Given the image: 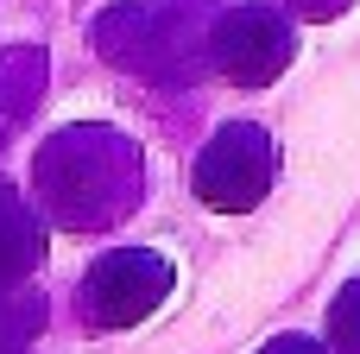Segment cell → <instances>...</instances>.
<instances>
[{"instance_id":"ba28073f","label":"cell","mask_w":360,"mask_h":354,"mask_svg":"<svg viewBox=\"0 0 360 354\" xmlns=\"http://www.w3.org/2000/svg\"><path fill=\"white\" fill-rule=\"evenodd\" d=\"M44 323V304L32 291H0V354H19Z\"/></svg>"},{"instance_id":"30bf717a","label":"cell","mask_w":360,"mask_h":354,"mask_svg":"<svg viewBox=\"0 0 360 354\" xmlns=\"http://www.w3.org/2000/svg\"><path fill=\"white\" fill-rule=\"evenodd\" d=\"M297 19H335V13H348L354 0H285Z\"/></svg>"},{"instance_id":"9c48e42d","label":"cell","mask_w":360,"mask_h":354,"mask_svg":"<svg viewBox=\"0 0 360 354\" xmlns=\"http://www.w3.org/2000/svg\"><path fill=\"white\" fill-rule=\"evenodd\" d=\"M329 348L335 354H360V279L335 291L329 304Z\"/></svg>"},{"instance_id":"52a82bcc","label":"cell","mask_w":360,"mask_h":354,"mask_svg":"<svg viewBox=\"0 0 360 354\" xmlns=\"http://www.w3.org/2000/svg\"><path fill=\"white\" fill-rule=\"evenodd\" d=\"M38 82H44V51H32V44L0 51V146L25 120V108L38 101Z\"/></svg>"},{"instance_id":"7a4b0ae2","label":"cell","mask_w":360,"mask_h":354,"mask_svg":"<svg viewBox=\"0 0 360 354\" xmlns=\"http://www.w3.org/2000/svg\"><path fill=\"white\" fill-rule=\"evenodd\" d=\"M209 25L202 0H133V6H108L95 13L89 38L108 63H120L127 76L146 82H196L202 57H209Z\"/></svg>"},{"instance_id":"277c9868","label":"cell","mask_w":360,"mask_h":354,"mask_svg":"<svg viewBox=\"0 0 360 354\" xmlns=\"http://www.w3.org/2000/svg\"><path fill=\"white\" fill-rule=\"evenodd\" d=\"M272 184H278V146H272V133H266L259 120H228V127L202 146V158H196V171H190V190H196L209 209H221V215L259 209V203L272 196Z\"/></svg>"},{"instance_id":"8fae6325","label":"cell","mask_w":360,"mask_h":354,"mask_svg":"<svg viewBox=\"0 0 360 354\" xmlns=\"http://www.w3.org/2000/svg\"><path fill=\"white\" fill-rule=\"evenodd\" d=\"M259 354H329V348H323V342H310V336H272Z\"/></svg>"},{"instance_id":"3957f363","label":"cell","mask_w":360,"mask_h":354,"mask_svg":"<svg viewBox=\"0 0 360 354\" xmlns=\"http://www.w3.org/2000/svg\"><path fill=\"white\" fill-rule=\"evenodd\" d=\"M171 285H177V272H171L165 253H152V247H114V253H101L82 272L76 317H82V329H133V323H146L171 298Z\"/></svg>"},{"instance_id":"5b68a950","label":"cell","mask_w":360,"mask_h":354,"mask_svg":"<svg viewBox=\"0 0 360 354\" xmlns=\"http://www.w3.org/2000/svg\"><path fill=\"white\" fill-rule=\"evenodd\" d=\"M291 51H297V25L278 6H259V0L228 6L209 25V63L234 89H272L291 70Z\"/></svg>"},{"instance_id":"6da1fadb","label":"cell","mask_w":360,"mask_h":354,"mask_svg":"<svg viewBox=\"0 0 360 354\" xmlns=\"http://www.w3.org/2000/svg\"><path fill=\"white\" fill-rule=\"evenodd\" d=\"M32 190H38V215L70 228V234H95V228H114L139 209L146 196V152L101 127V120H82V127H63L38 146L32 158Z\"/></svg>"},{"instance_id":"8992f818","label":"cell","mask_w":360,"mask_h":354,"mask_svg":"<svg viewBox=\"0 0 360 354\" xmlns=\"http://www.w3.org/2000/svg\"><path fill=\"white\" fill-rule=\"evenodd\" d=\"M44 260V215L0 184V291H19Z\"/></svg>"}]
</instances>
